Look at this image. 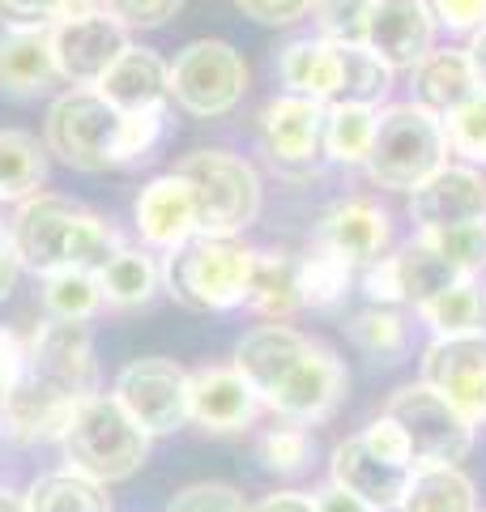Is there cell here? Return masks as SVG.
<instances>
[{"mask_svg":"<svg viewBox=\"0 0 486 512\" xmlns=\"http://www.w3.org/2000/svg\"><path fill=\"white\" fill-rule=\"evenodd\" d=\"M175 175L192 188L197 201V235H222L239 239L261 218L265 188L261 175L243 154L231 150H192Z\"/></svg>","mask_w":486,"mask_h":512,"instance_id":"52a82bcc","label":"cell"},{"mask_svg":"<svg viewBox=\"0 0 486 512\" xmlns=\"http://www.w3.org/2000/svg\"><path fill=\"white\" fill-rule=\"evenodd\" d=\"M26 367V338L13 329H0V389H13Z\"/></svg>","mask_w":486,"mask_h":512,"instance_id":"681fc988","label":"cell"},{"mask_svg":"<svg viewBox=\"0 0 486 512\" xmlns=\"http://www.w3.org/2000/svg\"><path fill=\"white\" fill-rule=\"evenodd\" d=\"M69 470L94 478V483H124L150 457V436L128 419V410L111 393H94L77 406L73 423L60 436Z\"/></svg>","mask_w":486,"mask_h":512,"instance_id":"8992f818","label":"cell"},{"mask_svg":"<svg viewBox=\"0 0 486 512\" xmlns=\"http://www.w3.org/2000/svg\"><path fill=\"white\" fill-rule=\"evenodd\" d=\"M316 248L342 256L350 269H367L393 248V218L376 201H342L320 218Z\"/></svg>","mask_w":486,"mask_h":512,"instance_id":"ffe728a7","label":"cell"},{"mask_svg":"<svg viewBox=\"0 0 486 512\" xmlns=\"http://www.w3.org/2000/svg\"><path fill=\"white\" fill-rule=\"evenodd\" d=\"M384 414L393 419L405 440H410V453H414V470H427V466H461L474 448L478 436V423L465 419V414L440 397L423 380H410L388 397Z\"/></svg>","mask_w":486,"mask_h":512,"instance_id":"9c48e42d","label":"cell"},{"mask_svg":"<svg viewBox=\"0 0 486 512\" xmlns=\"http://www.w3.org/2000/svg\"><path fill=\"white\" fill-rule=\"evenodd\" d=\"M465 52H469V64H474L478 90H486V26H482V30H474V35H469Z\"/></svg>","mask_w":486,"mask_h":512,"instance_id":"db71d44e","label":"cell"},{"mask_svg":"<svg viewBox=\"0 0 486 512\" xmlns=\"http://www.w3.org/2000/svg\"><path fill=\"white\" fill-rule=\"evenodd\" d=\"M435 13L427 0H376L367 13L363 47L376 52L393 73H414L435 52Z\"/></svg>","mask_w":486,"mask_h":512,"instance_id":"9a60e30c","label":"cell"},{"mask_svg":"<svg viewBox=\"0 0 486 512\" xmlns=\"http://www.w3.org/2000/svg\"><path fill=\"white\" fill-rule=\"evenodd\" d=\"M418 320L431 329V338H461V333H482L486 329V286L478 278H461L448 286L444 295L427 299L414 308Z\"/></svg>","mask_w":486,"mask_h":512,"instance_id":"f1b7e54d","label":"cell"},{"mask_svg":"<svg viewBox=\"0 0 486 512\" xmlns=\"http://www.w3.org/2000/svg\"><path fill=\"white\" fill-rule=\"evenodd\" d=\"M423 384L448 397L465 419L482 423L486 410V329L461 338H431L423 346Z\"/></svg>","mask_w":486,"mask_h":512,"instance_id":"5bb4252c","label":"cell"},{"mask_svg":"<svg viewBox=\"0 0 486 512\" xmlns=\"http://www.w3.org/2000/svg\"><path fill=\"white\" fill-rule=\"evenodd\" d=\"M243 308L261 312L269 320H286L290 312L303 308L299 299V256L290 252H256V269H252V286H248V303Z\"/></svg>","mask_w":486,"mask_h":512,"instance_id":"484cf974","label":"cell"},{"mask_svg":"<svg viewBox=\"0 0 486 512\" xmlns=\"http://www.w3.org/2000/svg\"><path fill=\"white\" fill-rule=\"evenodd\" d=\"M94 9H99V0H0V18L5 22H43V26L81 18V13Z\"/></svg>","mask_w":486,"mask_h":512,"instance_id":"b9f144b4","label":"cell"},{"mask_svg":"<svg viewBox=\"0 0 486 512\" xmlns=\"http://www.w3.org/2000/svg\"><path fill=\"white\" fill-rule=\"evenodd\" d=\"M47 180V146L39 137L5 128L0 133V201L22 205L26 197L43 192Z\"/></svg>","mask_w":486,"mask_h":512,"instance_id":"f546056e","label":"cell"},{"mask_svg":"<svg viewBox=\"0 0 486 512\" xmlns=\"http://www.w3.org/2000/svg\"><path fill=\"white\" fill-rule=\"evenodd\" d=\"M435 22L452 35H474L486 26V0H427Z\"/></svg>","mask_w":486,"mask_h":512,"instance_id":"c3c4849f","label":"cell"},{"mask_svg":"<svg viewBox=\"0 0 486 512\" xmlns=\"http://www.w3.org/2000/svg\"><path fill=\"white\" fill-rule=\"evenodd\" d=\"M482 423H486V410H482Z\"/></svg>","mask_w":486,"mask_h":512,"instance_id":"6f0895ef","label":"cell"},{"mask_svg":"<svg viewBox=\"0 0 486 512\" xmlns=\"http://www.w3.org/2000/svg\"><path fill=\"white\" fill-rule=\"evenodd\" d=\"M5 397H9V393H5V389H0V419H5Z\"/></svg>","mask_w":486,"mask_h":512,"instance_id":"9f6ffc18","label":"cell"},{"mask_svg":"<svg viewBox=\"0 0 486 512\" xmlns=\"http://www.w3.org/2000/svg\"><path fill=\"white\" fill-rule=\"evenodd\" d=\"M312 500H316V512H371V508L359 500V495H350V491L333 487V483H329V487H320Z\"/></svg>","mask_w":486,"mask_h":512,"instance_id":"f5cc1de1","label":"cell"},{"mask_svg":"<svg viewBox=\"0 0 486 512\" xmlns=\"http://www.w3.org/2000/svg\"><path fill=\"white\" fill-rule=\"evenodd\" d=\"M184 0H99V13L116 18L124 30H158L180 13Z\"/></svg>","mask_w":486,"mask_h":512,"instance_id":"7bdbcfd3","label":"cell"},{"mask_svg":"<svg viewBox=\"0 0 486 512\" xmlns=\"http://www.w3.org/2000/svg\"><path fill=\"white\" fill-rule=\"evenodd\" d=\"M13 231V248H18V261L30 274H60V269H86V274H99V269L116 256L120 231L111 227L103 214L86 210L73 197H60V192H35L18 205V214L9 222Z\"/></svg>","mask_w":486,"mask_h":512,"instance_id":"3957f363","label":"cell"},{"mask_svg":"<svg viewBox=\"0 0 486 512\" xmlns=\"http://www.w3.org/2000/svg\"><path fill=\"white\" fill-rule=\"evenodd\" d=\"M94 342L86 325L43 320L26 338V367L5 397V431L18 444H47L64 436L77 406L94 397Z\"/></svg>","mask_w":486,"mask_h":512,"instance_id":"7a4b0ae2","label":"cell"},{"mask_svg":"<svg viewBox=\"0 0 486 512\" xmlns=\"http://www.w3.org/2000/svg\"><path fill=\"white\" fill-rule=\"evenodd\" d=\"M380 107L367 103H329L324 111V158L337 167H367L371 141H376Z\"/></svg>","mask_w":486,"mask_h":512,"instance_id":"4316f807","label":"cell"},{"mask_svg":"<svg viewBox=\"0 0 486 512\" xmlns=\"http://www.w3.org/2000/svg\"><path fill=\"white\" fill-rule=\"evenodd\" d=\"M52 26L43 22H5L0 26V90L13 99H35L56 82Z\"/></svg>","mask_w":486,"mask_h":512,"instance_id":"7402d4cb","label":"cell"},{"mask_svg":"<svg viewBox=\"0 0 486 512\" xmlns=\"http://www.w3.org/2000/svg\"><path fill=\"white\" fill-rule=\"evenodd\" d=\"M410 478H414L410 466H393V461L376 457L363 444V436L342 440L329 457V483L350 491V495H359L371 512H397Z\"/></svg>","mask_w":486,"mask_h":512,"instance_id":"ac0fdd59","label":"cell"},{"mask_svg":"<svg viewBox=\"0 0 486 512\" xmlns=\"http://www.w3.org/2000/svg\"><path fill=\"white\" fill-rule=\"evenodd\" d=\"M324 103L303 94H273L256 116L261 150L278 171H307L324 154Z\"/></svg>","mask_w":486,"mask_h":512,"instance_id":"4fadbf2b","label":"cell"},{"mask_svg":"<svg viewBox=\"0 0 486 512\" xmlns=\"http://www.w3.org/2000/svg\"><path fill=\"white\" fill-rule=\"evenodd\" d=\"M43 146L73 171H107L116 167L120 146V111L99 90L69 86L60 90L43 116Z\"/></svg>","mask_w":486,"mask_h":512,"instance_id":"ba28073f","label":"cell"},{"mask_svg":"<svg viewBox=\"0 0 486 512\" xmlns=\"http://www.w3.org/2000/svg\"><path fill=\"white\" fill-rule=\"evenodd\" d=\"M0 512H30L26 495H18V491H0Z\"/></svg>","mask_w":486,"mask_h":512,"instance_id":"11a10c76","label":"cell"},{"mask_svg":"<svg viewBox=\"0 0 486 512\" xmlns=\"http://www.w3.org/2000/svg\"><path fill=\"white\" fill-rule=\"evenodd\" d=\"M167 512H248V500L231 483H188L171 495Z\"/></svg>","mask_w":486,"mask_h":512,"instance_id":"ee69618b","label":"cell"},{"mask_svg":"<svg viewBox=\"0 0 486 512\" xmlns=\"http://www.w3.org/2000/svg\"><path fill=\"white\" fill-rule=\"evenodd\" d=\"M363 444L371 448L376 457H384V461H393V466H410L414 470V453H410V440H405V431L388 419V414H380V419H371L363 431Z\"/></svg>","mask_w":486,"mask_h":512,"instance_id":"f6af8a7d","label":"cell"},{"mask_svg":"<svg viewBox=\"0 0 486 512\" xmlns=\"http://www.w3.org/2000/svg\"><path fill=\"white\" fill-rule=\"evenodd\" d=\"M248 512H316V500L303 491H273L261 504H252Z\"/></svg>","mask_w":486,"mask_h":512,"instance_id":"816d5d0a","label":"cell"},{"mask_svg":"<svg viewBox=\"0 0 486 512\" xmlns=\"http://www.w3.org/2000/svg\"><path fill=\"white\" fill-rule=\"evenodd\" d=\"M256 414H261V397L252 393V384L239 376L235 363L188 372V419L197 427L231 436V431L252 427Z\"/></svg>","mask_w":486,"mask_h":512,"instance_id":"e0dca14e","label":"cell"},{"mask_svg":"<svg viewBox=\"0 0 486 512\" xmlns=\"http://www.w3.org/2000/svg\"><path fill=\"white\" fill-rule=\"evenodd\" d=\"M133 222H137L141 244L150 252L184 248L188 239L197 235V201H192V188L175 171L158 175V180H150L137 192Z\"/></svg>","mask_w":486,"mask_h":512,"instance_id":"d6986e66","label":"cell"},{"mask_svg":"<svg viewBox=\"0 0 486 512\" xmlns=\"http://www.w3.org/2000/svg\"><path fill=\"white\" fill-rule=\"evenodd\" d=\"M252 269L256 248H248L243 239L192 235L184 248L162 256V286L192 312H231L248 303Z\"/></svg>","mask_w":486,"mask_h":512,"instance_id":"277c9868","label":"cell"},{"mask_svg":"<svg viewBox=\"0 0 486 512\" xmlns=\"http://www.w3.org/2000/svg\"><path fill=\"white\" fill-rule=\"evenodd\" d=\"M393 69L367 52L363 43H342V99L337 103H367V107H380L393 90Z\"/></svg>","mask_w":486,"mask_h":512,"instance_id":"e575fe53","label":"cell"},{"mask_svg":"<svg viewBox=\"0 0 486 512\" xmlns=\"http://www.w3.org/2000/svg\"><path fill=\"white\" fill-rule=\"evenodd\" d=\"M235 367L261 397V406L299 427L324 423L350 389L346 363L337 359V350L290 329L286 320H269V325L243 333V342L235 346Z\"/></svg>","mask_w":486,"mask_h":512,"instance_id":"6da1fadb","label":"cell"},{"mask_svg":"<svg viewBox=\"0 0 486 512\" xmlns=\"http://www.w3.org/2000/svg\"><path fill=\"white\" fill-rule=\"evenodd\" d=\"M18 274H22V261H18V248H13V231L0 222V299L13 291Z\"/></svg>","mask_w":486,"mask_h":512,"instance_id":"f907efd6","label":"cell"},{"mask_svg":"<svg viewBox=\"0 0 486 512\" xmlns=\"http://www.w3.org/2000/svg\"><path fill=\"white\" fill-rule=\"evenodd\" d=\"M354 282V269L342 261V256L312 248L307 256H299V299L303 308H333L342 303L346 291Z\"/></svg>","mask_w":486,"mask_h":512,"instance_id":"d590c367","label":"cell"},{"mask_svg":"<svg viewBox=\"0 0 486 512\" xmlns=\"http://www.w3.org/2000/svg\"><path fill=\"white\" fill-rule=\"evenodd\" d=\"M231 5L252 18L256 26H290L316 9V0H231Z\"/></svg>","mask_w":486,"mask_h":512,"instance_id":"7dc6e473","label":"cell"},{"mask_svg":"<svg viewBox=\"0 0 486 512\" xmlns=\"http://www.w3.org/2000/svg\"><path fill=\"white\" fill-rule=\"evenodd\" d=\"M350 342L376 363H401L410 355V320L397 308H363L350 320Z\"/></svg>","mask_w":486,"mask_h":512,"instance_id":"d6a6232c","label":"cell"},{"mask_svg":"<svg viewBox=\"0 0 486 512\" xmlns=\"http://www.w3.org/2000/svg\"><path fill=\"white\" fill-rule=\"evenodd\" d=\"M248 94V60L226 39H192L171 60V99L197 120H222Z\"/></svg>","mask_w":486,"mask_h":512,"instance_id":"30bf717a","label":"cell"},{"mask_svg":"<svg viewBox=\"0 0 486 512\" xmlns=\"http://www.w3.org/2000/svg\"><path fill=\"white\" fill-rule=\"evenodd\" d=\"M478 512H486V508H478Z\"/></svg>","mask_w":486,"mask_h":512,"instance_id":"680465c9","label":"cell"},{"mask_svg":"<svg viewBox=\"0 0 486 512\" xmlns=\"http://www.w3.org/2000/svg\"><path fill=\"white\" fill-rule=\"evenodd\" d=\"M444 120V137H448V154H457L469 167H486V90L469 94L461 107H452Z\"/></svg>","mask_w":486,"mask_h":512,"instance_id":"8d00e7d4","label":"cell"},{"mask_svg":"<svg viewBox=\"0 0 486 512\" xmlns=\"http://www.w3.org/2000/svg\"><path fill=\"white\" fill-rule=\"evenodd\" d=\"M410 77H414V103L440 111V116L461 107L469 94H478V77L465 47H435Z\"/></svg>","mask_w":486,"mask_h":512,"instance_id":"cb8c5ba5","label":"cell"},{"mask_svg":"<svg viewBox=\"0 0 486 512\" xmlns=\"http://www.w3.org/2000/svg\"><path fill=\"white\" fill-rule=\"evenodd\" d=\"M376 0H316V35L329 43H363L367 13Z\"/></svg>","mask_w":486,"mask_h":512,"instance_id":"ab89813d","label":"cell"},{"mask_svg":"<svg viewBox=\"0 0 486 512\" xmlns=\"http://www.w3.org/2000/svg\"><path fill=\"white\" fill-rule=\"evenodd\" d=\"M312 436L299 427V423H282V427H269L261 444H256V453H261L265 470L273 474H299L307 470V461H312Z\"/></svg>","mask_w":486,"mask_h":512,"instance_id":"f35d334b","label":"cell"},{"mask_svg":"<svg viewBox=\"0 0 486 512\" xmlns=\"http://www.w3.org/2000/svg\"><path fill=\"white\" fill-rule=\"evenodd\" d=\"M414 231H444L465 222H486V175L469 163H444L440 171L410 192Z\"/></svg>","mask_w":486,"mask_h":512,"instance_id":"2e32d148","label":"cell"},{"mask_svg":"<svg viewBox=\"0 0 486 512\" xmlns=\"http://www.w3.org/2000/svg\"><path fill=\"white\" fill-rule=\"evenodd\" d=\"M99 286L111 308H145L162 291V261L150 248H120L99 269Z\"/></svg>","mask_w":486,"mask_h":512,"instance_id":"d4e9b609","label":"cell"},{"mask_svg":"<svg viewBox=\"0 0 486 512\" xmlns=\"http://www.w3.org/2000/svg\"><path fill=\"white\" fill-rule=\"evenodd\" d=\"M94 90H99L120 116L167 111V103H171V64L162 60L154 47L128 43L120 52V60L103 73V82Z\"/></svg>","mask_w":486,"mask_h":512,"instance_id":"44dd1931","label":"cell"},{"mask_svg":"<svg viewBox=\"0 0 486 512\" xmlns=\"http://www.w3.org/2000/svg\"><path fill=\"white\" fill-rule=\"evenodd\" d=\"M26 504H30V512H111L103 483H94V478L77 474V470L35 478L26 491Z\"/></svg>","mask_w":486,"mask_h":512,"instance_id":"1f68e13d","label":"cell"},{"mask_svg":"<svg viewBox=\"0 0 486 512\" xmlns=\"http://www.w3.org/2000/svg\"><path fill=\"white\" fill-rule=\"evenodd\" d=\"M444 163H448V137H444L440 111H431L414 99L380 107L376 141H371V154H367L371 184L410 197Z\"/></svg>","mask_w":486,"mask_h":512,"instance_id":"5b68a950","label":"cell"},{"mask_svg":"<svg viewBox=\"0 0 486 512\" xmlns=\"http://www.w3.org/2000/svg\"><path fill=\"white\" fill-rule=\"evenodd\" d=\"M397 512H478V487L461 466L414 470Z\"/></svg>","mask_w":486,"mask_h":512,"instance_id":"83f0119b","label":"cell"},{"mask_svg":"<svg viewBox=\"0 0 486 512\" xmlns=\"http://www.w3.org/2000/svg\"><path fill=\"white\" fill-rule=\"evenodd\" d=\"M363 295L376 303V308H397V303H405V295H401V269H397L393 252L380 256V261H371L363 269Z\"/></svg>","mask_w":486,"mask_h":512,"instance_id":"bcb514c9","label":"cell"},{"mask_svg":"<svg viewBox=\"0 0 486 512\" xmlns=\"http://www.w3.org/2000/svg\"><path fill=\"white\" fill-rule=\"evenodd\" d=\"M162 133H167V111H141V116H120V146L116 167H137L154 158Z\"/></svg>","mask_w":486,"mask_h":512,"instance_id":"60d3db41","label":"cell"},{"mask_svg":"<svg viewBox=\"0 0 486 512\" xmlns=\"http://www.w3.org/2000/svg\"><path fill=\"white\" fill-rule=\"evenodd\" d=\"M393 256H397V269H401V295H405L410 308H423L427 299L444 295L448 286L461 282L457 269H452L423 235H414L410 244H401Z\"/></svg>","mask_w":486,"mask_h":512,"instance_id":"4dcf8cb0","label":"cell"},{"mask_svg":"<svg viewBox=\"0 0 486 512\" xmlns=\"http://www.w3.org/2000/svg\"><path fill=\"white\" fill-rule=\"evenodd\" d=\"M111 397L145 436H171L188 423V372L171 359H133L120 367Z\"/></svg>","mask_w":486,"mask_h":512,"instance_id":"8fae6325","label":"cell"},{"mask_svg":"<svg viewBox=\"0 0 486 512\" xmlns=\"http://www.w3.org/2000/svg\"><path fill=\"white\" fill-rule=\"evenodd\" d=\"M427 244L457 269L461 278H478L486 269V222H465V227H444V231H418Z\"/></svg>","mask_w":486,"mask_h":512,"instance_id":"74e56055","label":"cell"},{"mask_svg":"<svg viewBox=\"0 0 486 512\" xmlns=\"http://www.w3.org/2000/svg\"><path fill=\"white\" fill-rule=\"evenodd\" d=\"M43 308H47V320L86 325V320L103 308L99 274H86V269H60V274H47L43 278Z\"/></svg>","mask_w":486,"mask_h":512,"instance_id":"836d02e7","label":"cell"},{"mask_svg":"<svg viewBox=\"0 0 486 512\" xmlns=\"http://www.w3.org/2000/svg\"><path fill=\"white\" fill-rule=\"evenodd\" d=\"M133 43L128 30L107 18V13H81V18H64L52 26V60L60 82L69 86H99L103 73L120 60V52Z\"/></svg>","mask_w":486,"mask_h":512,"instance_id":"7c38bea8","label":"cell"},{"mask_svg":"<svg viewBox=\"0 0 486 512\" xmlns=\"http://www.w3.org/2000/svg\"><path fill=\"white\" fill-rule=\"evenodd\" d=\"M278 77L286 94H303L312 103L342 99V43H329L320 35L290 39L278 52Z\"/></svg>","mask_w":486,"mask_h":512,"instance_id":"603a6c76","label":"cell"}]
</instances>
